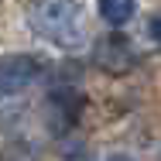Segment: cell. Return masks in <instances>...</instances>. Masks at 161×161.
<instances>
[{
    "label": "cell",
    "mask_w": 161,
    "mask_h": 161,
    "mask_svg": "<svg viewBox=\"0 0 161 161\" xmlns=\"http://www.w3.org/2000/svg\"><path fill=\"white\" fill-rule=\"evenodd\" d=\"M41 72V62L34 55H24V52H14V55H0V99L17 96L31 86Z\"/></svg>",
    "instance_id": "2"
},
{
    "label": "cell",
    "mask_w": 161,
    "mask_h": 161,
    "mask_svg": "<svg viewBox=\"0 0 161 161\" xmlns=\"http://www.w3.org/2000/svg\"><path fill=\"white\" fill-rule=\"evenodd\" d=\"M75 161H86V158H75Z\"/></svg>",
    "instance_id": "8"
},
{
    "label": "cell",
    "mask_w": 161,
    "mask_h": 161,
    "mask_svg": "<svg viewBox=\"0 0 161 161\" xmlns=\"http://www.w3.org/2000/svg\"><path fill=\"white\" fill-rule=\"evenodd\" d=\"M93 62H96L103 72H110V75H124L127 69L137 65V52H134L130 38H124V34H110V38H99V41H96Z\"/></svg>",
    "instance_id": "3"
},
{
    "label": "cell",
    "mask_w": 161,
    "mask_h": 161,
    "mask_svg": "<svg viewBox=\"0 0 161 161\" xmlns=\"http://www.w3.org/2000/svg\"><path fill=\"white\" fill-rule=\"evenodd\" d=\"M96 10L110 28H124L137 14V0H96Z\"/></svg>",
    "instance_id": "5"
},
{
    "label": "cell",
    "mask_w": 161,
    "mask_h": 161,
    "mask_svg": "<svg viewBox=\"0 0 161 161\" xmlns=\"http://www.w3.org/2000/svg\"><path fill=\"white\" fill-rule=\"evenodd\" d=\"M147 38H151L154 45H161V14H154V17L147 21Z\"/></svg>",
    "instance_id": "6"
},
{
    "label": "cell",
    "mask_w": 161,
    "mask_h": 161,
    "mask_svg": "<svg viewBox=\"0 0 161 161\" xmlns=\"http://www.w3.org/2000/svg\"><path fill=\"white\" fill-rule=\"evenodd\" d=\"M79 110H82V96L72 93V89H55L48 96V113H52V127L55 130H69L75 124Z\"/></svg>",
    "instance_id": "4"
},
{
    "label": "cell",
    "mask_w": 161,
    "mask_h": 161,
    "mask_svg": "<svg viewBox=\"0 0 161 161\" xmlns=\"http://www.w3.org/2000/svg\"><path fill=\"white\" fill-rule=\"evenodd\" d=\"M24 17H28V28L41 41H48L62 52H79L89 41L86 14H82L79 0H31Z\"/></svg>",
    "instance_id": "1"
},
{
    "label": "cell",
    "mask_w": 161,
    "mask_h": 161,
    "mask_svg": "<svg viewBox=\"0 0 161 161\" xmlns=\"http://www.w3.org/2000/svg\"><path fill=\"white\" fill-rule=\"evenodd\" d=\"M106 161H134V158H130V154H110Z\"/></svg>",
    "instance_id": "7"
}]
</instances>
